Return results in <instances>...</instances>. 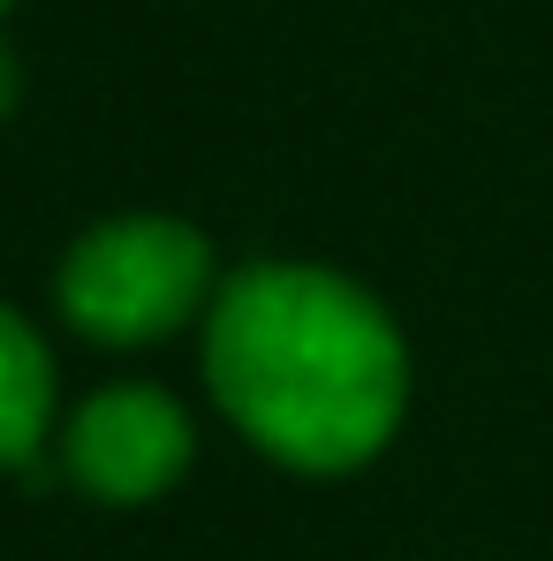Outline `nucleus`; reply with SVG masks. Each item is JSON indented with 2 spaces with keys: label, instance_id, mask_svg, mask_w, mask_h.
Returning a JSON list of instances; mask_svg holds the SVG:
<instances>
[{
  "label": "nucleus",
  "instance_id": "20e7f679",
  "mask_svg": "<svg viewBox=\"0 0 553 561\" xmlns=\"http://www.w3.org/2000/svg\"><path fill=\"white\" fill-rule=\"evenodd\" d=\"M54 417V357L23 311L0 304V470L31 463Z\"/></svg>",
  "mask_w": 553,
  "mask_h": 561
},
{
  "label": "nucleus",
  "instance_id": "f03ea898",
  "mask_svg": "<svg viewBox=\"0 0 553 561\" xmlns=\"http://www.w3.org/2000/svg\"><path fill=\"white\" fill-rule=\"evenodd\" d=\"M61 311L77 334H92L106 350H145L189 327L197 311H212V251L183 220L137 213V220H106L92 236L69 243L61 259Z\"/></svg>",
  "mask_w": 553,
  "mask_h": 561
},
{
  "label": "nucleus",
  "instance_id": "f257e3e1",
  "mask_svg": "<svg viewBox=\"0 0 553 561\" xmlns=\"http://www.w3.org/2000/svg\"><path fill=\"white\" fill-rule=\"evenodd\" d=\"M220 410L296 470L371 463L410 402V350L357 280L319 266H243L205 311Z\"/></svg>",
  "mask_w": 553,
  "mask_h": 561
},
{
  "label": "nucleus",
  "instance_id": "7ed1b4c3",
  "mask_svg": "<svg viewBox=\"0 0 553 561\" xmlns=\"http://www.w3.org/2000/svg\"><path fill=\"white\" fill-rule=\"evenodd\" d=\"M61 463L92 501H114V508L168 493L189 470L183 402L168 387H99L61 433Z\"/></svg>",
  "mask_w": 553,
  "mask_h": 561
}]
</instances>
